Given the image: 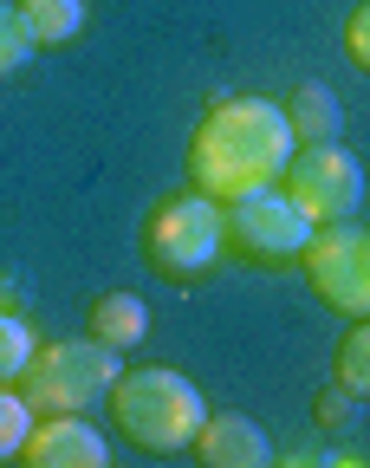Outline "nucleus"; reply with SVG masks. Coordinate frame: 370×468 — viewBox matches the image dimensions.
Listing matches in <instances>:
<instances>
[{"label":"nucleus","mask_w":370,"mask_h":468,"mask_svg":"<svg viewBox=\"0 0 370 468\" xmlns=\"http://www.w3.org/2000/svg\"><path fill=\"white\" fill-rule=\"evenodd\" d=\"M292 150L299 137L273 98H221L189 131V189H202L208 202H240L254 189H273Z\"/></svg>","instance_id":"nucleus-1"},{"label":"nucleus","mask_w":370,"mask_h":468,"mask_svg":"<svg viewBox=\"0 0 370 468\" xmlns=\"http://www.w3.org/2000/svg\"><path fill=\"white\" fill-rule=\"evenodd\" d=\"M111 423L117 436L131 442V449H150V455H169V449H189L202 417H208V403L202 390L169 371V365H137V371H117L111 384Z\"/></svg>","instance_id":"nucleus-2"},{"label":"nucleus","mask_w":370,"mask_h":468,"mask_svg":"<svg viewBox=\"0 0 370 468\" xmlns=\"http://www.w3.org/2000/svg\"><path fill=\"white\" fill-rule=\"evenodd\" d=\"M123 351L98 345L91 332L85 338H58V345H33V358L20 371V397L33 403V417H58V410H91L111 397L117 384V365Z\"/></svg>","instance_id":"nucleus-3"},{"label":"nucleus","mask_w":370,"mask_h":468,"mask_svg":"<svg viewBox=\"0 0 370 468\" xmlns=\"http://www.w3.org/2000/svg\"><path fill=\"white\" fill-rule=\"evenodd\" d=\"M221 254V202H208L202 189L163 196L143 215V261L163 280H202Z\"/></svg>","instance_id":"nucleus-4"},{"label":"nucleus","mask_w":370,"mask_h":468,"mask_svg":"<svg viewBox=\"0 0 370 468\" xmlns=\"http://www.w3.org/2000/svg\"><path fill=\"white\" fill-rule=\"evenodd\" d=\"M312 241V221L299 215V202L273 183L240 202H221V254L247 261V267H292Z\"/></svg>","instance_id":"nucleus-5"},{"label":"nucleus","mask_w":370,"mask_h":468,"mask_svg":"<svg viewBox=\"0 0 370 468\" xmlns=\"http://www.w3.org/2000/svg\"><path fill=\"white\" fill-rule=\"evenodd\" d=\"M299 267H305V280H312L319 306H332L344 319H370V228H357V221L312 228Z\"/></svg>","instance_id":"nucleus-6"},{"label":"nucleus","mask_w":370,"mask_h":468,"mask_svg":"<svg viewBox=\"0 0 370 468\" xmlns=\"http://www.w3.org/2000/svg\"><path fill=\"white\" fill-rule=\"evenodd\" d=\"M280 189L299 202V215L325 228V221H351L357 202H364V163L344 150V144H299L286 176H280Z\"/></svg>","instance_id":"nucleus-7"},{"label":"nucleus","mask_w":370,"mask_h":468,"mask_svg":"<svg viewBox=\"0 0 370 468\" xmlns=\"http://www.w3.org/2000/svg\"><path fill=\"white\" fill-rule=\"evenodd\" d=\"M14 462H26V468H111V442L85 423V410H58V417H33Z\"/></svg>","instance_id":"nucleus-8"},{"label":"nucleus","mask_w":370,"mask_h":468,"mask_svg":"<svg viewBox=\"0 0 370 468\" xmlns=\"http://www.w3.org/2000/svg\"><path fill=\"white\" fill-rule=\"evenodd\" d=\"M189 455L202 468H267L273 462V442L254 417H240V410H215V417H202Z\"/></svg>","instance_id":"nucleus-9"},{"label":"nucleus","mask_w":370,"mask_h":468,"mask_svg":"<svg viewBox=\"0 0 370 468\" xmlns=\"http://www.w3.org/2000/svg\"><path fill=\"white\" fill-rule=\"evenodd\" d=\"M85 332H91L98 345H111V351H131V345H143V332H150V306L137 300V292L111 286V292H98V300H91Z\"/></svg>","instance_id":"nucleus-10"},{"label":"nucleus","mask_w":370,"mask_h":468,"mask_svg":"<svg viewBox=\"0 0 370 468\" xmlns=\"http://www.w3.org/2000/svg\"><path fill=\"white\" fill-rule=\"evenodd\" d=\"M280 111H286V124H292L299 144H325V137H338V124H344L332 85H292V98H286Z\"/></svg>","instance_id":"nucleus-11"},{"label":"nucleus","mask_w":370,"mask_h":468,"mask_svg":"<svg viewBox=\"0 0 370 468\" xmlns=\"http://www.w3.org/2000/svg\"><path fill=\"white\" fill-rule=\"evenodd\" d=\"M33 46H72L85 33V0H14Z\"/></svg>","instance_id":"nucleus-12"},{"label":"nucleus","mask_w":370,"mask_h":468,"mask_svg":"<svg viewBox=\"0 0 370 468\" xmlns=\"http://www.w3.org/2000/svg\"><path fill=\"white\" fill-rule=\"evenodd\" d=\"M332 378H338L357 403H370V319H351V332L338 338V351H332Z\"/></svg>","instance_id":"nucleus-13"},{"label":"nucleus","mask_w":370,"mask_h":468,"mask_svg":"<svg viewBox=\"0 0 370 468\" xmlns=\"http://www.w3.org/2000/svg\"><path fill=\"white\" fill-rule=\"evenodd\" d=\"M33 345H39V332H33L14 306H0V384H20V371H26V358H33Z\"/></svg>","instance_id":"nucleus-14"},{"label":"nucleus","mask_w":370,"mask_h":468,"mask_svg":"<svg viewBox=\"0 0 370 468\" xmlns=\"http://www.w3.org/2000/svg\"><path fill=\"white\" fill-rule=\"evenodd\" d=\"M26 430H33V403L20 397V384H0V462L20 455Z\"/></svg>","instance_id":"nucleus-15"},{"label":"nucleus","mask_w":370,"mask_h":468,"mask_svg":"<svg viewBox=\"0 0 370 468\" xmlns=\"http://www.w3.org/2000/svg\"><path fill=\"white\" fill-rule=\"evenodd\" d=\"M33 52H39V46H33L26 20H20V7H7V0H0V79H14Z\"/></svg>","instance_id":"nucleus-16"},{"label":"nucleus","mask_w":370,"mask_h":468,"mask_svg":"<svg viewBox=\"0 0 370 468\" xmlns=\"http://www.w3.org/2000/svg\"><path fill=\"white\" fill-rule=\"evenodd\" d=\"M312 423H319V430H351V423H357V397H351L344 384L319 390V397H312Z\"/></svg>","instance_id":"nucleus-17"},{"label":"nucleus","mask_w":370,"mask_h":468,"mask_svg":"<svg viewBox=\"0 0 370 468\" xmlns=\"http://www.w3.org/2000/svg\"><path fill=\"white\" fill-rule=\"evenodd\" d=\"M344 52H351V66H357V72H370V0L344 20Z\"/></svg>","instance_id":"nucleus-18"},{"label":"nucleus","mask_w":370,"mask_h":468,"mask_svg":"<svg viewBox=\"0 0 370 468\" xmlns=\"http://www.w3.org/2000/svg\"><path fill=\"white\" fill-rule=\"evenodd\" d=\"M280 462H292V468H299V462H332V449H325V442H299V449H286Z\"/></svg>","instance_id":"nucleus-19"},{"label":"nucleus","mask_w":370,"mask_h":468,"mask_svg":"<svg viewBox=\"0 0 370 468\" xmlns=\"http://www.w3.org/2000/svg\"><path fill=\"white\" fill-rule=\"evenodd\" d=\"M0 306H14V313H20V292H14V286H0Z\"/></svg>","instance_id":"nucleus-20"}]
</instances>
